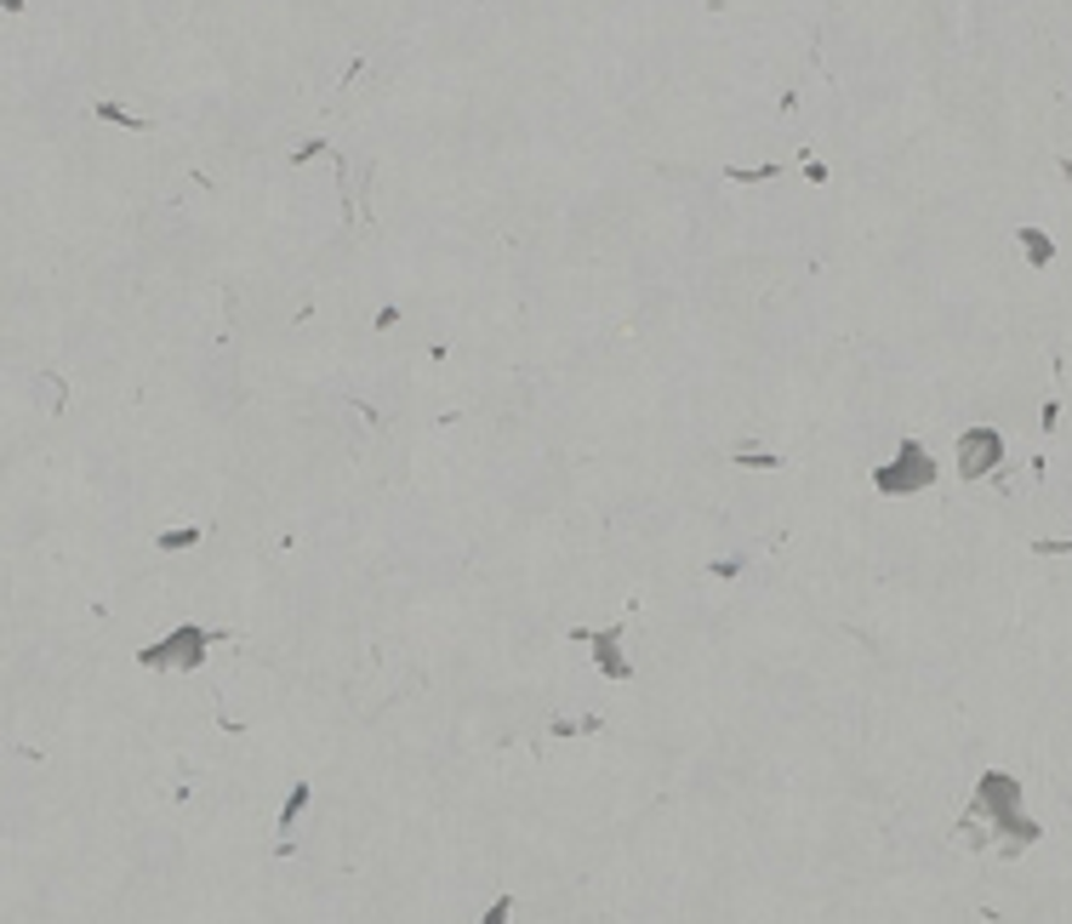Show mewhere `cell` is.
Listing matches in <instances>:
<instances>
[{
	"label": "cell",
	"mask_w": 1072,
	"mask_h": 924,
	"mask_svg": "<svg viewBox=\"0 0 1072 924\" xmlns=\"http://www.w3.org/2000/svg\"><path fill=\"white\" fill-rule=\"evenodd\" d=\"M936 480V463L925 457V445H902V463L895 468H879V485L884 491H918V485H930Z\"/></svg>",
	"instance_id": "1"
},
{
	"label": "cell",
	"mask_w": 1072,
	"mask_h": 924,
	"mask_svg": "<svg viewBox=\"0 0 1072 924\" xmlns=\"http://www.w3.org/2000/svg\"><path fill=\"white\" fill-rule=\"evenodd\" d=\"M201 645H206V634H201V628H178V639L148 645V651H143V668H166V662L194 668V662H201Z\"/></svg>",
	"instance_id": "2"
},
{
	"label": "cell",
	"mask_w": 1072,
	"mask_h": 924,
	"mask_svg": "<svg viewBox=\"0 0 1072 924\" xmlns=\"http://www.w3.org/2000/svg\"><path fill=\"white\" fill-rule=\"evenodd\" d=\"M987 457L999 463V434H987V429L964 434V473H969V480H976V473L987 468Z\"/></svg>",
	"instance_id": "3"
},
{
	"label": "cell",
	"mask_w": 1072,
	"mask_h": 924,
	"mask_svg": "<svg viewBox=\"0 0 1072 924\" xmlns=\"http://www.w3.org/2000/svg\"><path fill=\"white\" fill-rule=\"evenodd\" d=\"M485 924H508V902H496V908H491V919H485Z\"/></svg>",
	"instance_id": "4"
}]
</instances>
